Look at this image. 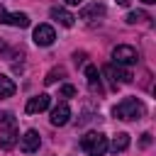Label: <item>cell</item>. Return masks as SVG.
<instances>
[{"mask_svg":"<svg viewBox=\"0 0 156 156\" xmlns=\"http://www.w3.org/2000/svg\"><path fill=\"white\" fill-rule=\"evenodd\" d=\"M102 15H105V5H100V2H93V5L80 10V20H98Z\"/></svg>","mask_w":156,"mask_h":156,"instance_id":"obj_14","label":"cell"},{"mask_svg":"<svg viewBox=\"0 0 156 156\" xmlns=\"http://www.w3.org/2000/svg\"><path fill=\"white\" fill-rule=\"evenodd\" d=\"M20 139V129H17V119L12 112H5L0 119V149L10 151Z\"/></svg>","mask_w":156,"mask_h":156,"instance_id":"obj_2","label":"cell"},{"mask_svg":"<svg viewBox=\"0 0 156 156\" xmlns=\"http://www.w3.org/2000/svg\"><path fill=\"white\" fill-rule=\"evenodd\" d=\"M112 61H115V66H134V63L139 61V54H136L134 46L119 44V46L112 49Z\"/></svg>","mask_w":156,"mask_h":156,"instance_id":"obj_4","label":"cell"},{"mask_svg":"<svg viewBox=\"0 0 156 156\" xmlns=\"http://www.w3.org/2000/svg\"><path fill=\"white\" fill-rule=\"evenodd\" d=\"M66 5H83V0H63Z\"/></svg>","mask_w":156,"mask_h":156,"instance_id":"obj_20","label":"cell"},{"mask_svg":"<svg viewBox=\"0 0 156 156\" xmlns=\"http://www.w3.org/2000/svg\"><path fill=\"white\" fill-rule=\"evenodd\" d=\"M73 95H76L73 85H61V98H73Z\"/></svg>","mask_w":156,"mask_h":156,"instance_id":"obj_18","label":"cell"},{"mask_svg":"<svg viewBox=\"0 0 156 156\" xmlns=\"http://www.w3.org/2000/svg\"><path fill=\"white\" fill-rule=\"evenodd\" d=\"M151 144V134L146 132V134H141V146H149Z\"/></svg>","mask_w":156,"mask_h":156,"instance_id":"obj_19","label":"cell"},{"mask_svg":"<svg viewBox=\"0 0 156 156\" xmlns=\"http://www.w3.org/2000/svg\"><path fill=\"white\" fill-rule=\"evenodd\" d=\"M15 90H17L15 80H12L10 76L0 73V100H5V98H12V95H15Z\"/></svg>","mask_w":156,"mask_h":156,"instance_id":"obj_13","label":"cell"},{"mask_svg":"<svg viewBox=\"0 0 156 156\" xmlns=\"http://www.w3.org/2000/svg\"><path fill=\"white\" fill-rule=\"evenodd\" d=\"M129 146V134L127 132H119L115 139H112V144H107V149H112L115 154H119V151H124Z\"/></svg>","mask_w":156,"mask_h":156,"instance_id":"obj_15","label":"cell"},{"mask_svg":"<svg viewBox=\"0 0 156 156\" xmlns=\"http://www.w3.org/2000/svg\"><path fill=\"white\" fill-rule=\"evenodd\" d=\"M51 20H56L58 24H63V27H73V22H76V17L66 10V7H51Z\"/></svg>","mask_w":156,"mask_h":156,"instance_id":"obj_12","label":"cell"},{"mask_svg":"<svg viewBox=\"0 0 156 156\" xmlns=\"http://www.w3.org/2000/svg\"><path fill=\"white\" fill-rule=\"evenodd\" d=\"M141 2H144V5H154L156 0H141Z\"/></svg>","mask_w":156,"mask_h":156,"instance_id":"obj_21","label":"cell"},{"mask_svg":"<svg viewBox=\"0 0 156 156\" xmlns=\"http://www.w3.org/2000/svg\"><path fill=\"white\" fill-rule=\"evenodd\" d=\"M105 73L110 76V80H112V85H115V88H117V85H122V83H132V73H129L127 68H122V66L110 63V66H105Z\"/></svg>","mask_w":156,"mask_h":156,"instance_id":"obj_7","label":"cell"},{"mask_svg":"<svg viewBox=\"0 0 156 156\" xmlns=\"http://www.w3.org/2000/svg\"><path fill=\"white\" fill-rule=\"evenodd\" d=\"M51 124L54 127H63V124H68V119H71V107H68V102H58L54 110H51Z\"/></svg>","mask_w":156,"mask_h":156,"instance_id":"obj_9","label":"cell"},{"mask_svg":"<svg viewBox=\"0 0 156 156\" xmlns=\"http://www.w3.org/2000/svg\"><path fill=\"white\" fill-rule=\"evenodd\" d=\"M141 20H146V12H141V10L127 15V24H136V22H141Z\"/></svg>","mask_w":156,"mask_h":156,"instance_id":"obj_16","label":"cell"},{"mask_svg":"<svg viewBox=\"0 0 156 156\" xmlns=\"http://www.w3.org/2000/svg\"><path fill=\"white\" fill-rule=\"evenodd\" d=\"M63 73H66V71H63L61 66H58V68H54V71H49V73H46V78H44V83H46V85H51V83H56V76H63Z\"/></svg>","mask_w":156,"mask_h":156,"instance_id":"obj_17","label":"cell"},{"mask_svg":"<svg viewBox=\"0 0 156 156\" xmlns=\"http://www.w3.org/2000/svg\"><path fill=\"white\" fill-rule=\"evenodd\" d=\"M0 24H12V27H29V17L24 12H7L5 7H0Z\"/></svg>","mask_w":156,"mask_h":156,"instance_id":"obj_6","label":"cell"},{"mask_svg":"<svg viewBox=\"0 0 156 156\" xmlns=\"http://www.w3.org/2000/svg\"><path fill=\"white\" fill-rule=\"evenodd\" d=\"M112 115H115L117 119L132 122V119H141V117L146 115V107H144V102H141L139 98H124V100H119V102L115 105Z\"/></svg>","mask_w":156,"mask_h":156,"instance_id":"obj_1","label":"cell"},{"mask_svg":"<svg viewBox=\"0 0 156 156\" xmlns=\"http://www.w3.org/2000/svg\"><path fill=\"white\" fill-rule=\"evenodd\" d=\"M32 39H34V44H37V46H51V44H54V39H56V32H54V27H51V24H39V27H34Z\"/></svg>","mask_w":156,"mask_h":156,"instance_id":"obj_5","label":"cell"},{"mask_svg":"<svg viewBox=\"0 0 156 156\" xmlns=\"http://www.w3.org/2000/svg\"><path fill=\"white\" fill-rule=\"evenodd\" d=\"M107 136L100 134V132H88L85 136H80V149L88 154V156H102L107 151Z\"/></svg>","mask_w":156,"mask_h":156,"instance_id":"obj_3","label":"cell"},{"mask_svg":"<svg viewBox=\"0 0 156 156\" xmlns=\"http://www.w3.org/2000/svg\"><path fill=\"white\" fill-rule=\"evenodd\" d=\"M117 2H119V5H127V2H129V0H117Z\"/></svg>","mask_w":156,"mask_h":156,"instance_id":"obj_22","label":"cell"},{"mask_svg":"<svg viewBox=\"0 0 156 156\" xmlns=\"http://www.w3.org/2000/svg\"><path fill=\"white\" fill-rule=\"evenodd\" d=\"M49 105H51V98H49L46 93H39V95H34V98L27 100V107H24V110H27L29 115H37V112H44Z\"/></svg>","mask_w":156,"mask_h":156,"instance_id":"obj_10","label":"cell"},{"mask_svg":"<svg viewBox=\"0 0 156 156\" xmlns=\"http://www.w3.org/2000/svg\"><path fill=\"white\" fill-rule=\"evenodd\" d=\"M85 80H88V88L93 93H102V83H100V71L98 66H85Z\"/></svg>","mask_w":156,"mask_h":156,"instance_id":"obj_11","label":"cell"},{"mask_svg":"<svg viewBox=\"0 0 156 156\" xmlns=\"http://www.w3.org/2000/svg\"><path fill=\"white\" fill-rule=\"evenodd\" d=\"M39 144H41V136H39L37 129H27L24 136H20V149H22L24 154H34V151L39 149Z\"/></svg>","mask_w":156,"mask_h":156,"instance_id":"obj_8","label":"cell"}]
</instances>
